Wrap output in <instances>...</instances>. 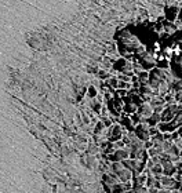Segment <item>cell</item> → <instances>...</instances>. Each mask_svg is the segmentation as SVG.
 Here are the masks:
<instances>
[{
  "label": "cell",
  "mask_w": 182,
  "mask_h": 193,
  "mask_svg": "<svg viewBox=\"0 0 182 193\" xmlns=\"http://www.w3.org/2000/svg\"><path fill=\"white\" fill-rule=\"evenodd\" d=\"M124 135V131H123V127L120 124H112L111 127L108 128V132H106V137H108V141L109 142H116V141H120Z\"/></svg>",
  "instance_id": "6da1fadb"
},
{
  "label": "cell",
  "mask_w": 182,
  "mask_h": 193,
  "mask_svg": "<svg viewBox=\"0 0 182 193\" xmlns=\"http://www.w3.org/2000/svg\"><path fill=\"white\" fill-rule=\"evenodd\" d=\"M106 159L109 161L115 163V161H124L127 159H130V149L124 148V149H116L112 155H108Z\"/></svg>",
  "instance_id": "7a4b0ae2"
},
{
  "label": "cell",
  "mask_w": 182,
  "mask_h": 193,
  "mask_svg": "<svg viewBox=\"0 0 182 193\" xmlns=\"http://www.w3.org/2000/svg\"><path fill=\"white\" fill-rule=\"evenodd\" d=\"M160 164L163 166V175L167 177H174V174L177 172L175 164L171 160H165V161H160Z\"/></svg>",
  "instance_id": "3957f363"
},
{
  "label": "cell",
  "mask_w": 182,
  "mask_h": 193,
  "mask_svg": "<svg viewBox=\"0 0 182 193\" xmlns=\"http://www.w3.org/2000/svg\"><path fill=\"white\" fill-rule=\"evenodd\" d=\"M116 177L119 178V181L123 184V182H128V181H131L132 179V172L130 171L128 168H125V167H123L120 170V171L116 174Z\"/></svg>",
  "instance_id": "277c9868"
},
{
  "label": "cell",
  "mask_w": 182,
  "mask_h": 193,
  "mask_svg": "<svg viewBox=\"0 0 182 193\" xmlns=\"http://www.w3.org/2000/svg\"><path fill=\"white\" fill-rule=\"evenodd\" d=\"M150 172L156 177V175H163V166L160 164V163H157V164H155L153 167L150 168Z\"/></svg>",
  "instance_id": "5b68a950"
},
{
  "label": "cell",
  "mask_w": 182,
  "mask_h": 193,
  "mask_svg": "<svg viewBox=\"0 0 182 193\" xmlns=\"http://www.w3.org/2000/svg\"><path fill=\"white\" fill-rule=\"evenodd\" d=\"M125 193H148V188L146 186H134L131 191H128Z\"/></svg>",
  "instance_id": "8992f818"
},
{
  "label": "cell",
  "mask_w": 182,
  "mask_h": 193,
  "mask_svg": "<svg viewBox=\"0 0 182 193\" xmlns=\"http://www.w3.org/2000/svg\"><path fill=\"white\" fill-rule=\"evenodd\" d=\"M165 12H167V18L173 21V19L175 18V17H177L178 10H177V8H171V10H170V8H167V10H165Z\"/></svg>",
  "instance_id": "52a82bcc"
},
{
  "label": "cell",
  "mask_w": 182,
  "mask_h": 193,
  "mask_svg": "<svg viewBox=\"0 0 182 193\" xmlns=\"http://www.w3.org/2000/svg\"><path fill=\"white\" fill-rule=\"evenodd\" d=\"M125 142L123 141V139H120V141H116V142H113V148H115V151L116 149H124L125 148Z\"/></svg>",
  "instance_id": "ba28073f"
},
{
  "label": "cell",
  "mask_w": 182,
  "mask_h": 193,
  "mask_svg": "<svg viewBox=\"0 0 182 193\" xmlns=\"http://www.w3.org/2000/svg\"><path fill=\"white\" fill-rule=\"evenodd\" d=\"M159 132H160V130H159L157 127H149V135L152 137H155V135H157Z\"/></svg>",
  "instance_id": "9c48e42d"
},
{
  "label": "cell",
  "mask_w": 182,
  "mask_h": 193,
  "mask_svg": "<svg viewBox=\"0 0 182 193\" xmlns=\"http://www.w3.org/2000/svg\"><path fill=\"white\" fill-rule=\"evenodd\" d=\"M148 155H149V157H155V156H159V152H157V149L153 146V148L148 149Z\"/></svg>",
  "instance_id": "30bf717a"
},
{
  "label": "cell",
  "mask_w": 182,
  "mask_h": 193,
  "mask_svg": "<svg viewBox=\"0 0 182 193\" xmlns=\"http://www.w3.org/2000/svg\"><path fill=\"white\" fill-rule=\"evenodd\" d=\"M157 66H159V69L160 68H168V62L165 61V59H161V61H159V64H157Z\"/></svg>",
  "instance_id": "8fae6325"
},
{
  "label": "cell",
  "mask_w": 182,
  "mask_h": 193,
  "mask_svg": "<svg viewBox=\"0 0 182 193\" xmlns=\"http://www.w3.org/2000/svg\"><path fill=\"white\" fill-rule=\"evenodd\" d=\"M88 96H91V98H95V96H97V90H95L94 87L88 88Z\"/></svg>",
  "instance_id": "7c38bea8"
},
{
  "label": "cell",
  "mask_w": 182,
  "mask_h": 193,
  "mask_svg": "<svg viewBox=\"0 0 182 193\" xmlns=\"http://www.w3.org/2000/svg\"><path fill=\"white\" fill-rule=\"evenodd\" d=\"M159 193H173V191H170V189H164V188H161V189H159Z\"/></svg>",
  "instance_id": "4fadbf2b"
},
{
  "label": "cell",
  "mask_w": 182,
  "mask_h": 193,
  "mask_svg": "<svg viewBox=\"0 0 182 193\" xmlns=\"http://www.w3.org/2000/svg\"><path fill=\"white\" fill-rule=\"evenodd\" d=\"M148 193H159V189L157 188H149Z\"/></svg>",
  "instance_id": "5bb4252c"
},
{
  "label": "cell",
  "mask_w": 182,
  "mask_h": 193,
  "mask_svg": "<svg viewBox=\"0 0 182 193\" xmlns=\"http://www.w3.org/2000/svg\"><path fill=\"white\" fill-rule=\"evenodd\" d=\"M180 19H181V22H182V11H181V14H180Z\"/></svg>",
  "instance_id": "9a60e30c"
}]
</instances>
